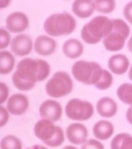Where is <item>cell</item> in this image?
Wrapping results in <instances>:
<instances>
[{
	"instance_id": "ba28073f",
	"label": "cell",
	"mask_w": 132,
	"mask_h": 149,
	"mask_svg": "<svg viewBox=\"0 0 132 149\" xmlns=\"http://www.w3.org/2000/svg\"><path fill=\"white\" fill-rule=\"evenodd\" d=\"M94 108L89 101L79 98H72L65 106V114L71 120L86 121L93 116Z\"/></svg>"
},
{
	"instance_id": "2e32d148",
	"label": "cell",
	"mask_w": 132,
	"mask_h": 149,
	"mask_svg": "<svg viewBox=\"0 0 132 149\" xmlns=\"http://www.w3.org/2000/svg\"><path fill=\"white\" fill-rule=\"evenodd\" d=\"M108 68L113 74H125L129 68V60L127 56L123 54H116L109 58Z\"/></svg>"
},
{
	"instance_id": "3957f363",
	"label": "cell",
	"mask_w": 132,
	"mask_h": 149,
	"mask_svg": "<svg viewBox=\"0 0 132 149\" xmlns=\"http://www.w3.org/2000/svg\"><path fill=\"white\" fill-rule=\"evenodd\" d=\"M76 26V20L70 13H55L46 18L43 30L50 36H62L72 34Z\"/></svg>"
},
{
	"instance_id": "44dd1931",
	"label": "cell",
	"mask_w": 132,
	"mask_h": 149,
	"mask_svg": "<svg viewBox=\"0 0 132 149\" xmlns=\"http://www.w3.org/2000/svg\"><path fill=\"white\" fill-rule=\"evenodd\" d=\"M111 149H132V136L128 133L118 134L111 142Z\"/></svg>"
},
{
	"instance_id": "ac0fdd59",
	"label": "cell",
	"mask_w": 132,
	"mask_h": 149,
	"mask_svg": "<svg viewBox=\"0 0 132 149\" xmlns=\"http://www.w3.org/2000/svg\"><path fill=\"white\" fill-rule=\"evenodd\" d=\"M83 45L76 38H70L66 40L63 45V52L65 56L71 59H76L83 53Z\"/></svg>"
},
{
	"instance_id": "4fadbf2b",
	"label": "cell",
	"mask_w": 132,
	"mask_h": 149,
	"mask_svg": "<svg viewBox=\"0 0 132 149\" xmlns=\"http://www.w3.org/2000/svg\"><path fill=\"white\" fill-rule=\"evenodd\" d=\"M29 107V100L23 94H14L7 100L6 109L14 116L24 115Z\"/></svg>"
},
{
	"instance_id": "277c9868",
	"label": "cell",
	"mask_w": 132,
	"mask_h": 149,
	"mask_svg": "<svg viewBox=\"0 0 132 149\" xmlns=\"http://www.w3.org/2000/svg\"><path fill=\"white\" fill-rule=\"evenodd\" d=\"M104 69L93 61L80 60L72 66V76L77 81L88 86H96L100 81Z\"/></svg>"
},
{
	"instance_id": "83f0119b",
	"label": "cell",
	"mask_w": 132,
	"mask_h": 149,
	"mask_svg": "<svg viewBox=\"0 0 132 149\" xmlns=\"http://www.w3.org/2000/svg\"><path fill=\"white\" fill-rule=\"evenodd\" d=\"M9 95V88L7 86L4 82H1L0 83V104L3 105V104L8 100L7 97Z\"/></svg>"
},
{
	"instance_id": "5b68a950",
	"label": "cell",
	"mask_w": 132,
	"mask_h": 149,
	"mask_svg": "<svg viewBox=\"0 0 132 149\" xmlns=\"http://www.w3.org/2000/svg\"><path fill=\"white\" fill-rule=\"evenodd\" d=\"M34 132L36 137L51 147H58L64 142V132L63 128L47 119H41L36 122Z\"/></svg>"
},
{
	"instance_id": "8992f818",
	"label": "cell",
	"mask_w": 132,
	"mask_h": 149,
	"mask_svg": "<svg viewBox=\"0 0 132 149\" xmlns=\"http://www.w3.org/2000/svg\"><path fill=\"white\" fill-rule=\"evenodd\" d=\"M113 30L103 39V46L107 51L117 52L125 46L126 40L129 36L130 28L125 21L120 18L112 19Z\"/></svg>"
},
{
	"instance_id": "8fae6325",
	"label": "cell",
	"mask_w": 132,
	"mask_h": 149,
	"mask_svg": "<svg viewBox=\"0 0 132 149\" xmlns=\"http://www.w3.org/2000/svg\"><path fill=\"white\" fill-rule=\"evenodd\" d=\"M34 47L31 36L20 34L14 37L11 42V51L17 56H25L32 52Z\"/></svg>"
},
{
	"instance_id": "ffe728a7",
	"label": "cell",
	"mask_w": 132,
	"mask_h": 149,
	"mask_svg": "<svg viewBox=\"0 0 132 149\" xmlns=\"http://www.w3.org/2000/svg\"><path fill=\"white\" fill-rule=\"evenodd\" d=\"M14 65H16V59L11 52L6 50L0 52V74H10L14 68Z\"/></svg>"
},
{
	"instance_id": "7c38bea8",
	"label": "cell",
	"mask_w": 132,
	"mask_h": 149,
	"mask_svg": "<svg viewBox=\"0 0 132 149\" xmlns=\"http://www.w3.org/2000/svg\"><path fill=\"white\" fill-rule=\"evenodd\" d=\"M89 136L87 127L80 123H73L66 128V137L73 145H83Z\"/></svg>"
},
{
	"instance_id": "f546056e",
	"label": "cell",
	"mask_w": 132,
	"mask_h": 149,
	"mask_svg": "<svg viewBox=\"0 0 132 149\" xmlns=\"http://www.w3.org/2000/svg\"><path fill=\"white\" fill-rule=\"evenodd\" d=\"M123 15L125 19L132 25V1L129 2L124 6L123 9Z\"/></svg>"
},
{
	"instance_id": "52a82bcc",
	"label": "cell",
	"mask_w": 132,
	"mask_h": 149,
	"mask_svg": "<svg viewBox=\"0 0 132 149\" xmlns=\"http://www.w3.org/2000/svg\"><path fill=\"white\" fill-rule=\"evenodd\" d=\"M73 82L71 76L64 71H58L53 74L45 85L47 95L54 98H61L72 93Z\"/></svg>"
},
{
	"instance_id": "5bb4252c",
	"label": "cell",
	"mask_w": 132,
	"mask_h": 149,
	"mask_svg": "<svg viewBox=\"0 0 132 149\" xmlns=\"http://www.w3.org/2000/svg\"><path fill=\"white\" fill-rule=\"evenodd\" d=\"M57 44L52 36L42 35L35 39L34 48L36 54L43 56L53 55L56 50Z\"/></svg>"
},
{
	"instance_id": "f1b7e54d",
	"label": "cell",
	"mask_w": 132,
	"mask_h": 149,
	"mask_svg": "<svg viewBox=\"0 0 132 149\" xmlns=\"http://www.w3.org/2000/svg\"><path fill=\"white\" fill-rule=\"evenodd\" d=\"M9 112L3 106L0 107V126H4L9 120Z\"/></svg>"
},
{
	"instance_id": "d6986e66",
	"label": "cell",
	"mask_w": 132,
	"mask_h": 149,
	"mask_svg": "<svg viewBox=\"0 0 132 149\" xmlns=\"http://www.w3.org/2000/svg\"><path fill=\"white\" fill-rule=\"evenodd\" d=\"M93 136L99 140L105 141L111 137L114 133V126L111 122L100 120L93 125Z\"/></svg>"
},
{
	"instance_id": "d6a6232c",
	"label": "cell",
	"mask_w": 132,
	"mask_h": 149,
	"mask_svg": "<svg viewBox=\"0 0 132 149\" xmlns=\"http://www.w3.org/2000/svg\"><path fill=\"white\" fill-rule=\"evenodd\" d=\"M128 50L132 54V35L130 36V38L128 41Z\"/></svg>"
},
{
	"instance_id": "d590c367",
	"label": "cell",
	"mask_w": 132,
	"mask_h": 149,
	"mask_svg": "<svg viewBox=\"0 0 132 149\" xmlns=\"http://www.w3.org/2000/svg\"><path fill=\"white\" fill-rule=\"evenodd\" d=\"M63 149H78L77 147H75V146H66L64 148H63Z\"/></svg>"
},
{
	"instance_id": "7a4b0ae2",
	"label": "cell",
	"mask_w": 132,
	"mask_h": 149,
	"mask_svg": "<svg viewBox=\"0 0 132 149\" xmlns=\"http://www.w3.org/2000/svg\"><path fill=\"white\" fill-rule=\"evenodd\" d=\"M113 30V21L105 16H97L86 23L80 31L82 39L89 45H95L104 39Z\"/></svg>"
},
{
	"instance_id": "4316f807",
	"label": "cell",
	"mask_w": 132,
	"mask_h": 149,
	"mask_svg": "<svg viewBox=\"0 0 132 149\" xmlns=\"http://www.w3.org/2000/svg\"><path fill=\"white\" fill-rule=\"evenodd\" d=\"M82 149H105L101 142L96 139H89L82 145Z\"/></svg>"
},
{
	"instance_id": "4dcf8cb0",
	"label": "cell",
	"mask_w": 132,
	"mask_h": 149,
	"mask_svg": "<svg viewBox=\"0 0 132 149\" xmlns=\"http://www.w3.org/2000/svg\"><path fill=\"white\" fill-rule=\"evenodd\" d=\"M126 118H127V121L132 125V106H130L127 110Z\"/></svg>"
},
{
	"instance_id": "e575fe53",
	"label": "cell",
	"mask_w": 132,
	"mask_h": 149,
	"mask_svg": "<svg viewBox=\"0 0 132 149\" xmlns=\"http://www.w3.org/2000/svg\"><path fill=\"white\" fill-rule=\"evenodd\" d=\"M129 78L132 81V65L130 66L129 71Z\"/></svg>"
},
{
	"instance_id": "d4e9b609",
	"label": "cell",
	"mask_w": 132,
	"mask_h": 149,
	"mask_svg": "<svg viewBox=\"0 0 132 149\" xmlns=\"http://www.w3.org/2000/svg\"><path fill=\"white\" fill-rule=\"evenodd\" d=\"M112 83H113L112 74L108 70L104 69L103 74H102V77H101L100 81L95 86V87L97 89H100V90H107V89H109L112 86Z\"/></svg>"
},
{
	"instance_id": "484cf974",
	"label": "cell",
	"mask_w": 132,
	"mask_h": 149,
	"mask_svg": "<svg viewBox=\"0 0 132 149\" xmlns=\"http://www.w3.org/2000/svg\"><path fill=\"white\" fill-rule=\"evenodd\" d=\"M11 35L5 27L0 28V48L5 49L11 45Z\"/></svg>"
},
{
	"instance_id": "e0dca14e",
	"label": "cell",
	"mask_w": 132,
	"mask_h": 149,
	"mask_svg": "<svg viewBox=\"0 0 132 149\" xmlns=\"http://www.w3.org/2000/svg\"><path fill=\"white\" fill-rule=\"evenodd\" d=\"M96 109L101 117L111 118L113 117L118 112V104L109 96H104L97 102Z\"/></svg>"
},
{
	"instance_id": "7402d4cb",
	"label": "cell",
	"mask_w": 132,
	"mask_h": 149,
	"mask_svg": "<svg viewBox=\"0 0 132 149\" xmlns=\"http://www.w3.org/2000/svg\"><path fill=\"white\" fill-rule=\"evenodd\" d=\"M119 99L126 105L132 106V84L124 83L117 89Z\"/></svg>"
},
{
	"instance_id": "30bf717a",
	"label": "cell",
	"mask_w": 132,
	"mask_h": 149,
	"mask_svg": "<svg viewBox=\"0 0 132 149\" xmlns=\"http://www.w3.org/2000/svg\"><path fill=\"white\" fill-rule=\"evenodd\" d=\"M39 114L42 119H47L52 122H57L62 117L63 107L59 102L48 99L41 104Z\"/></svg>"
},
{
	"instance_id": "6da1fadb",
	"label": "cell",
	"mask_w": 132,
	"mask_h": 149,
	"mask_svg": "<svg viewBox=\"0 0 132 149\" xmlns=\"http://www.w3.org/2000/svg\"><path fill=\"white\" fill-rule=\"evenodd\" d=\"M50 72V65L43 59L24 58L17 64L16 70L12 76L13 85L18 90L29 91L37 82L45 80Z\"/></svg>"
},
{
	"instance_id": "9a60e30c",
	"label": "cell",
	"mask_w": 132,
	"mask_h": 149,
	"mask_svg": "<svg viewBox=\"0 0 132 149\" xmlns=\"http://www.w3.org/2000/svg\"><path fill=\"white\" fill-rule=\"evenodd\" d=\"M94 0H74L72 6V11L80 18H88L94 13Z\"/></svg>"
},
{
	"instance_id": "836d02e7",
	"label": "cell",
	"mask_w": 132,
	"mask_h": 149,
	"mask_svg": "<svg viewBox=\"0 0 132 149\" xmlns=\"http://www.w3.org/2000/svg\"><path fill=\"white\" fill-rule=\"evenodd\" d=\"M29 149H48V148H46L45 146H43L42 145H34V146H31Z\"/></svg>"
},
{
	"instance_id": "cb8c5ba5",
	"label": "cell",
	"mask_w": 132,
	"mask_h": 149,
	"mask_svg": "<svg viewBox=\"0 0 132 149\" xmlns=\"http://www.w3.org/2000/svg\"><path fill=\"white\" fill-rule=\"evenodd\" d=\"M95 8L101 14H111L116 7L115 0H94Z\"/></svg>"
},
{
	"instance_id": "9c48e42d",
	"label": "cell",
	"mask_w": 132,
	"mask_h": 149,
	"mask_svg": "<svg viewBox=\"0 0 132 149\" xmlns=\"http://www.w3.org/2000/svg\"><path fill=\"white\" fill-rule=\"evenodd\" d=\"M6 26L11 33H23L29 27V19L23 12H13L7 16L6 19Z\"/></svg>"
},
{
	"instance_id": "1f68e13d",
	"label": "cell",
	"mask_w": 132,
	"mask_h": 149,
	"mask_svg": "<svg viewBox=\"0 0 132 149\" xmlns=\"http://www.w3.org/2000/svg\"><path fill=\"white\" fill-rule=\"evenodd\" d=\"M11 3V0H0V8L4 9L7 7Z\"/></svg>"
},
{
	"instance_id": "603a6c76",
	"label": "cell",
	"mask_w": 132,
	"mask_h": 149,
	"mask_svg": "<svg viewBox=\"0 0 132 149\" xmlns=\"http://www.w3.org/2000/svg\"><path fill=\"white\" fill-rule=\"evenodd\" d=\"M1 149H23L21 140L12 135L6 136L1 140Z\"/></svg>"
}]
</instances>
